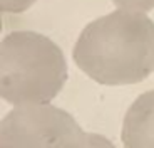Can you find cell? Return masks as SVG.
I'll return each instance as SVG.
<instances>
[{
    "label": "cell",
    "instance_id": "1",
    "mask_svg": "<svg viewBox=\"0 0 154 148\" xmlns=\"http://www.w3.org/2000/svg\"><path fill=\"white\" fill-rule=\"evenodd\" d=\"M72 57L99 84L143 82L154 72V20L144 12L116 8L82 29Z\"/></svg>",
    "mask_w": 154,
    "mask_h": 148
},
{
    "label": "cell",
    "instance_id": "2",
    "mask_svg": "<svg viewBox=\"0 0 154 148\" xmlns=\"http://www.w3.org/2000/svg\"><path fill=\"white\" fill-rule=\"evenodd\" d=\"M67 81L66 56L35 31H15L0 46V94L12 106L50 103Z\"/></svg>",
    "mask_w": 154,
    "mask_h": 148
},
{
    "label": "cell",
    "instance_id": "3",
    "mask_svg": "<svg viewBox=\"0 0 154 148\" xmlns=\"http://www.w3.org/2000/svg\"><path fill=\"white\" fill-rule=\"evenodd\" d=\"M87 133L50 103L14 106L0 125V148H85Z\"/></svg>",
    "mask_w": 154,
    "mask_h": 148
},
{
    "label": "cell",
    "instance_id": "4",
    "mask_svg": "<svg viewBox=\"0 0 154 148\" xmlns=\"http://www.w3.org/2000/svg\"><path fill=\"white\" fill-rule=\"evenodd\" d=\"M121 140L124 148H154V89L143 93L127 108Z\"/></svg>",
    "mask_w": 154,
    "mask_h": 148
},
{
    "label": "cell",
    "instance_id": "5",
    "mask_svg": "<svg viewBox=\"0 0 154 148\" xmlns=\"http://www.w3.org/2000/svg\"><path fill=\"white\" fill-rule=\"evenodd\" d=\"M112 4L117 8L134 12H149L154 10V0H112Z\"/></svg>",
    "mask_w": 154,
    "mask_h": 148
},
{
    "label": "cell",
    "instance_id": "6",
    "mask_svg": "<svg viewBox=\"0 0 154 148\" xmlns=\"http://www.w3.org/2000/svg\"><path fill=\"white\" fill-rule=\"evenodd\" d=\"M37 0H0V8L5 14H22L29 10Z\"/></svg>",
    "mask_w": 154,
    "mask_h": 148
},
{
    "label": "cell",
    "instance_id": "7",
    "mask_svg": "<svg viewBox=\"0 0 154 148\" xmlns=\"http://www.w3.org/2000/svg\"><path fill=\"white\" fill-rule=\"evenodd\" d=\"M85 148H116V145L99 133H87V146Z\"/></svg>",
    "mask_w": 154,
    "mask_h": 148
}]
</instances>
